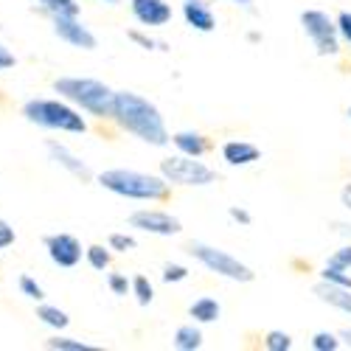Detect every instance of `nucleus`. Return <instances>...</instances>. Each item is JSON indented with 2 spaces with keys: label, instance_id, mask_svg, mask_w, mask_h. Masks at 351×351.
I'll return each instance as SVG.
<instances>
[{
  "label": "nucleus",
  "instance_id": "nucleus-27",
  "mask_svg": "<svg viewBox=\"0 0 351 351\" xmlns=\"http://www.w3.org/2000/svg\"><path fill=\"white\" fill-rule=\"evenodd\" d=\"M265 346L270 348V351H289L292 348V337L287 335V332H267V337H265Z\"/></svg>",
  "mask_w": 351,
  "mask_h": 351
},
{
  "label": "nucleus",
  "instance_id": "nucleus-39",
  "mask_svg": "<svg viewBox=\"0 0 351 351\" xmlns=\"http://www.w3.org/2000/svg\"><path fill=\"white\" fill-rule=\"evenodd\" d=\"M340 337H343V343L351 348V329H343V332H340Z\"/></svg>",
  "mask_w": 351,
  "mask_h": 351
},
{
  "label": "nucleus",
  "instance_id": "nucleus-34",
  "mask_svg": "<svg viewBox=\"0 0 351 351\" xmlns=\"http://www.w3.org/2000/svg\"><path fill=\"white\" fill-rule=\"evenodd\" d=\"M228 214H230V219H233V222H239V225H250V222H253L250 211H247V208H242V206H230V208H228Z\"/></svg>",
  "mask_w": 351,
  "mask_h": 351
},
{
  "label": "nucleus",
  "instance_id": "nucleus-8",
  "mask_svg": "<svg viewBox=\"0 0 351 351\" xmlns=\"http://www.w3.org/2000/svg\"><path fill=\"white\" fill-rule=\"evenodd\" d=\"M130 225L143 230V233H155V237H178L183 230L178 217H171L166 211H149V208L130 214Z\"/></svg>",
  "mask_w": 351,
  "mask_h": 351
},
{
  "label": "nucleus",
  "instance_id": "nucleus-37",
  "mask_svg": "<svg viewBox=\"0 0 351 351\" xmlns=\"http://www.w3.org/2000/svg\"><path fill=\"white\" fill-rule=\"evenodd\" d=\"M340 199H343V206L351 211V183H348V186H343V191H340Z\"/></svg>",
  "mask_w": 351,
  "mask_h": 351
},
{
  "label": "nucleus",
  "instance_id": "nucleus-26",
  "mask_svg": "<svg viewBox=\"0 0 351 351\" xmlns=\"http://www.w3.org/2000/svg\"><path fill=\"white\" fill-rule=\"evenodd\" d=\"M343 343L337 340V335H332V332H317L315 337H312V348L315 351H337Z\"/></svg>",
  "mask_w": 351,
  "mask_h": 351
},
{
  "label": "nucleus",
  "instance_id": "nucleus-33",
  "mask_svg": "<svg viewBox=\"0 0 351 351\" xmlns=\"http://www.w3.org/2000/svg\"><path fill=\"white\" fill-rule=\"evenodd\" d=\"M332 265H340V267H346V270H351V245H346V247H340L337 253H332Z\"/></svg>",
  "mask_w": 351,
  "mask_h": 351
},
{
  "label": "nucleus",
  "instance_id": "nucleus-20",
  "mask_svg": "<svg viewBox=\"0 0 351 351\" xmlns=\"http://www.w3.org/2000/svg\"><path fill=\"white\" fill-rule=\"evenodd\" d=\"M40 6L51 17H79V12H82L76 0H40Z\"/></svg>",
  "mask_w": 351,
  "mask_h": 351
},
{
  "label": "nucleus",
  "instance_id": "nucleus-36",
  "mask_svg": "<svg viewBox=\"0 0 351 351\" xmlns=\"http://www.w3.org/2000/svg\"><path fill=\"white\" fill-rule=\"evenodd\" d=\"M127 37H130L132 43H138V45H143L146 51H152V48H158V43H155L152 37H146V34H141V32H130Z\"/></svg>",
  "mask_w": 351,
  "mask_h": 351
},
{
  "label": "nucleus",
  "instance_id": "nucleus-11",
  "mask_svg": "<svg viewBox=\"0 0 351 351\" xmlns=\"http://www.w3.org/2000/svg\"><path fill=\"white\" fill-rule=\"evenodd\" d=\"M130 9L135 20L146 28H160L171 20V6L166 0H130Z\"/></svg>",
  "mask_w": 351,
  "mask_h": 351
},
{
  "label": "nucleus",
  "instance_id": "nucleus-3",
  "mask_svg": "<svg viewBox=\"0 0 351 351\" xmlns=\"http://www.w3.org/2000/svg\"><path fill=\"white\" fill-rule=\"evenodd\" d=\"M23 119L28 124H37L43 130H60V132H87V121L82 119L79 107L60 99H28L23 104Z\"/></svg>",
  "mask_w": 351,
  "mask_h": 351
},
{
  "label": "nucleus",
  "instance_id": "nucleus-29",
  "mask_svg": "<svg viewBox=\"0 0 351 351\" xmlns=\"http://www.w3.org/2000/svg\"><path fill=\"white\" fill-rule=\"evenodd\" d=\"M107 284H110V289H112V295H127V292L132 289V281H130L127 276H121V273H110Z\"/></svg>",
  "mask_w": 351,
  "mask_h": 351
},
{
  "label": "nucleus",
  "instance_id": "nucleus-1",
  "mask_svg": "<svg viewBox=\"0 0 351 351\" xmlns=\"http://www.w3.org/2000/svg\"><path fill=\"white\" fill-rule=\"evenodd\" d=\"M112 119L119 121L121 130L132 132L138 141L149 143V146H166L171 141L166 121L160 110L132 90H115L112 96Z\"/></svg>",
  "mask_w": 351,
  "mask_h": 351
},
{
  "label": "nucleus",
  "instance_id": "nucleus-21",
  "mask_svg": "<svg viewBox=\"0 0 351 351\" xmlns=\"http://www.w3.org/2000/svg\"><path fill=\"white\" fill-rule=\"evenodd\" d=\"M132 292H135V301L141 306H149L155 301V287H152V281L146 276H135L132 278Z\"/></svg>",
  "mask_w": 351,
  "mask_h": 351
},
{
  "label": "nucleus",
  "instance_id": "nucleus-5",
  "mask_svg": "<svg viewBox=\"0 0 351 351\" xmlns=\"http://www.w3.org/2000/svg\"><path fill=\"white\" fill-rule=\"evenodd\" d=\"M191 256L199 261L206 270L228 278V281H239V284H250L256 278V273L245 265V261H239L237 256H230L228 250H219L214 245H206V242H194L191 245Z\"/></svg>",
  "mask_w": 351,
  "mask_h": 351
},
{
  "label": "nucleus",
  "instance_id": "nucleus-35",
  "mask_svg": "<svg viewBox=\"0 0 351 351\" xmlns=\"http://www.w3.org/2000/svg\"><path fill=\"white\" fill-rule=\"evenodd\" d=\"M14 65H17V56H14L3 43H0V73L9 71V68H14Z\"/></svg>",
  "mask_w": 351,
  "mask_h": 351
},
{
  "label": "nucleus",
  "instance_id": "nucleus-16",
  "mask_svg": "<svg viewBox=\"0 0 351 351\" xmlns=\"http://www.w3.org/2000/svg\"><path fill=\"white\" fill-rule=\"evenodd\" d=\"M171 143L178 146V149H180L183 155H191V158H199V155H206V149H208V141L202 138L199 132H191V130L174 132V135H171Z\"/></svg>",
  "mask_w": 351,
  "mask_h": 351
},
{
  "label": "nucleus",
  "instance_id": "nucleus-32",
  "mask_svg": "<svg viewBox=\"0 0 351 351\" xmlns=\"http://www.w3.org/2000/svg\"><path fill=\"white\" fill-rule=\"evenodd\" d=\"M337 34H340V40H346L351 45V12L337 14Z\"/></svg>",
  "mask_w": 351,
  "mask_h": 351
},
{
  "label": "nucleus",
  "instance_id": "nucleus-7",
  "mask_svg": "<svg viewBox=\"0 0 351 351\" xmlns=\"http://www.w3.org/2000/svg\"><path fill=\"white\" fill-rule=\"evenodd\" d=\"M301 25L306 37L312 40L315 51L320 56H335L340 51V34H337V20H332L320 9H306L301 12Z\"/></svg>",
  "mask_w": 351,
  "mask_h": 351
},
{
  "label": "nucleus",
  "instance_id": "nucleus-10",
  "mask_svg": "<svg viewBox=\"0 0 351 351\" xmlns=\"http://www.w3.org/2000/svg\"><path fill=\"white\" fill-rule=\"evenodd\" d=\"M53 34L62 43L82 48V51H96V34L87 28L79 17H53Z\"/></svg>",
  "mask_w": 351,
  "mask_h": 351
},
{
  "label": "nucleus",
  "instance_id": "nucleus-38",
  "mask_svg": "<svg viewBox=\"0 0 351 351\" xmlns=\"http://www.w3.org/2000/svg\"><path fill=\"white\" fill-rule=\"evenodd\" d=\"M233 6H242V9H253V0H228Z\"/></svg>",
  "mask_w": 351,
  "mask_h": 351
},
{
  "label": "nucleus",
  "instance_id": "nucleus-12",
  "mask_svg": "<svg viewBox=\"0 0 351 351\" xmlns=\"http://www.w3.org/2000/svg\"><path fill=\"white\" fill-rule=\"evenodd\" d=\"M45 149H48V155H51V160L56 163V166H62L65 171H71L76 180H82V183H87L93 178V171L87 169V163L79 158V155H73L65 143H56V141H48L45 143Z\"/></svg>",
  "mask_w": 351,
  "mask_h": 351
},
{
  "label": "nucleus",
  "instance_id": "nucleus-13",
  "mask_svg": "<svg viewBox=\"0 0 351 351\" xmlns=\"http://www.w3.org/2000/svg\"><path fill=\"white\" fill-rule=\"evenodd\" d=\"M183 17H186V23L194 28V32H202V34H208V32L217 28V17L208 9L206 0H186L183 3Z\"/></svg>",
  "mask_w": 351,
  "mask_h": 351
},
{
  "label": "nucleus",
  "instance_id": "nucleus-24",
  "mask_svg": "<svg viewBox=\"0 0 351 351\" xmlns=\"http://www.w3.org/2000/svg\"><path fill=\"white\" fill-rule=\"evenodd\" d=\"M324 281L351 289V273H348L346 267H340V265H332V261H329V265L324 267Z\"/></svg>",
  "mask_w": 351,
  "mask_h": 351
},
{
  "label": "nucleus",
  "instance_id": "nucleus-41",
  "mask_svg": "<svg viewBox=\"0 0 351 351\" xmlns=\"http://www.w3.org/2000/svg\"><path fill=\"white\" fill-rule=\"evenodd\" d=\"M348 115H351V110H348Z\"/></svg>",
  "mask_w": 351,
  "mask_h": 351
},
{
  "label": "nucleus",
  "instance_id": "nucleus-28",
  "mask_svg": "<svg viewBox=\"0 0 351 351\" xmlns=\"http://www.w3.org/2000/svg\"><path fill=\"white\" fill-rule=\"evenodd\" d=\"M110 250H119V253H130V250H135V239L130 237V233H110Z\"/></svg>",
  "mask_w": 351,
  "mask_h": 351
},
{
  "label": "nucleus",
  "instance_id": "nucleus-6",
  "mask_svg": "<svg viewBox=\"0 0 351 351\" xmlns=\"http://www.w3.org/2000/svg\"><path fill=\"white\" fill-rule=\"evenodd\" d=\"M160 178L166 183H174V186H211L217 180V171L211 166H206L199 158H191V155H174V158H166L160 160Z\"/></svg>",
  "mask_w": 351,
  "mask_h": 351
},
{
  "label": "nucleus",
  "instance_id": "nucleus-30",
  "mask_svg": "<svg viewBox=\"0 0 351 351\" xmlns=\"http://www.w3.org/2000/svg\"><path fill=\"white\" fill-rule=\"evenodd\" d=\"M189 278V267L183 265H166L163 267V281L166 284H178V281H186Z\"/></svg>",
  "mask_w": 351,
  "mask_h": 351
},
{
  "label": "nucleus",
  "instance_id": "nucleus-40",
  "mask_svg": "<svg viewBox=\"0 0 351 351\" xmlns=\"http://www.w3.org/2000/svg\"><path fill=\"white\" fill-rule=\"evenodd\" d=\"M104 3H110V6H115V3H119V0H104Z\"/></svg>",
  "mask_w": 351,
  "mask_h": 351
},
{
  "label": "nucleus",
  "instance_id": "nucleus-23",
  "mask_svg": "<svg viewBox=\"0 0 351 351\" xmlns=\"http://www.w3.org/2000/svg\"><path fill=\"white\" fill-rule=\"evenodd\" d=\"M48 348H53V351H93V346L90 343H84V340H73V337H51L48 343H45Z\"/></svg>",
  "mask_w": 351,
  "mask_h": 351
},
{
  "label": "nucleus",
  "instance_id": "nucleus-22",
  "mask_svg": "<svg viewBox=\"0 0 351 351\" xmlns=\"http://www.w3.org/2000/svg\"><path fill=\"white\" fill-rule=\"evenodd\" d=\"M84 256H87V265H90L93 270H107L110 267V245L104 247V245H90L84 250Z\"/></svg>",
  "mask_w": 351,
  "mask_h": 351
},
{
  "label": "nucleus",
  "instance_id": "nucleus-15",
  "mask_svg": "<svg viewBox=\"0 0 351 351\" xmlns=\"http://www.w3.org/2000/svg\"><path fill=\"white\" fill-rule=\"evenodd\" d=\"M315 295L324 301V304H329V306H335V309L351 315V289L337 287V284H329V281H320V284L315 287Z\"/></svg>",
  "mask_w": 351,
  "mask_h": 351
},
{
  "label": "nucleus",
  "instance_id": "nucleus-2",
  "mask_svg": "<svg viewBox=\"0 0 351 351\" xmlns=\"http://www.w3.org/2000/svg\"><path fill=\"white\" fill-rule=\"evenodd\" d=\"M53 90L60 93L65 101L73 107L96 115V119H112V96L115 90L107 87L99 79H87V76H60L53 82Z\"/></svg>",
  "mask_w": 351,
  "mask_h": 351
},
{
  "label": "nucleus",
  "instance_id": "nucleus-9",
  "mask_svg": "<svg viewBox=\"0 0 351 351\" xmlns=\"http://www.w3.org/2000/svg\"><path fill=\"white\" fill-rule=\"evenodd\" d=\"M45 250L53 265L65 270L76 267L82 261V245L73 233H51V237H45Z\"/></svg>",
  "mask_w": 351,
  "mask_h": 351
},
{
  "label": "nucleus",
  "instance_id": "nucleus-31",
  "mask_svg": "<svg viewBox=\"0 0 351 351\" xmlns=\"http://www.w3.org/2000/svg\"><path fill=\"white\" fill-rule=\"evenodd\" d=\"M14 239H17V233H14V228L6 222V219H0V250H6V247H12L14 245Z\"/></svg>",
  "mask_w": 351,
  "mask_h": 351
},
{
  "label": "nucleus",
  "instance_id": "nucleus-18",
  "mask_svg": "<svg viewBox=\"0 0 351 351\" xmlns=\"http://www.w3.org/2000/svg\"><path fill=\"white\" fill-rule=\"evenodd\" d=\"M199 346H202V332H199V326L186 324V326H180L178 332H174V348H180V351H197Z\"/></svg>",
  "mask_w": 351,
  "mask_h": 351
},
{
  "label": "nucleus",
  "instance_id": "nucleus-4",
  "mask_svg": "<svg viewBox=\"0 0 351 351\" xmlns=\"http://www.w3.org/2000/svg\"><path fill=\"white\" fill-rule=\"evenodd\" d=\"M96 180L101 189L127 199H163L169 194V183L163 178L135 169H107Z\"/></svg>",
  "mask_w": 351,
  "mask_h": 351
},
{
  "label": "nucleus",
  "instance_id": "nucleus-17",
  "mask_svg": "<svg viewBox=\"0 0 351 351\" xmlns=\"http://www.w3.org/2000/svg\"><path fill=\"white\" fill-rule=\"evenodd\" d=\"M189 315L197 320V324H214V320H219V315H222V306H219L217 298L202 295V298H197V301L191 304Z\"/></svg>",
  "mask_w": 351,
  "mask_h": 351
},
{
  "label": "nucleus",
  "instance_id": "nucleus-25",
  "mask_svg": "<svg viewBox=\"0 0 351 351\" xmlns=\"http://www.w3.org/2000/svg\"><path fill=\"white\" fill-rule=\"evenodd\" d=\"M17 287H20L23 295H25V298H32V301H43V298H45V289H43V284H37L32 276H20Z\"/></svg>",
  "mask_w": 351,
  "mask_h": 351
},
{
  "label": "nucleus",
  "instance_id": "nucleus-14",
  "mask_svg": "<svg viewBox=\"0 0 351 351\" xmlns=\"http://www.w3.org/2000/svg\"><path fill=\"white\" fill-rule=\"evenodd\" d=\"M261 158V149L250 141H228L222 146V160L228 166H250Z\"/></svg>",
  "mask_w": 351,
  "mask_h": 351
},
{
  "label": "nucleus",
  "instance_id": "nucleus-19",
  "mask_svg": "<svg viewBox=\"0 0 351 351\" xmlns=\"http://www.w3.org/2000/svg\"><path fill=\"white\" fill-rule=\"evenodd\" d=\"M37 317L43 320L45 326H51V329H68V326H71L68 312H65V309H60V306H51V304L37 306Z\"/></svg>",
  "mask_w": 351,
  "mask_h": 351
}]
</instances>
